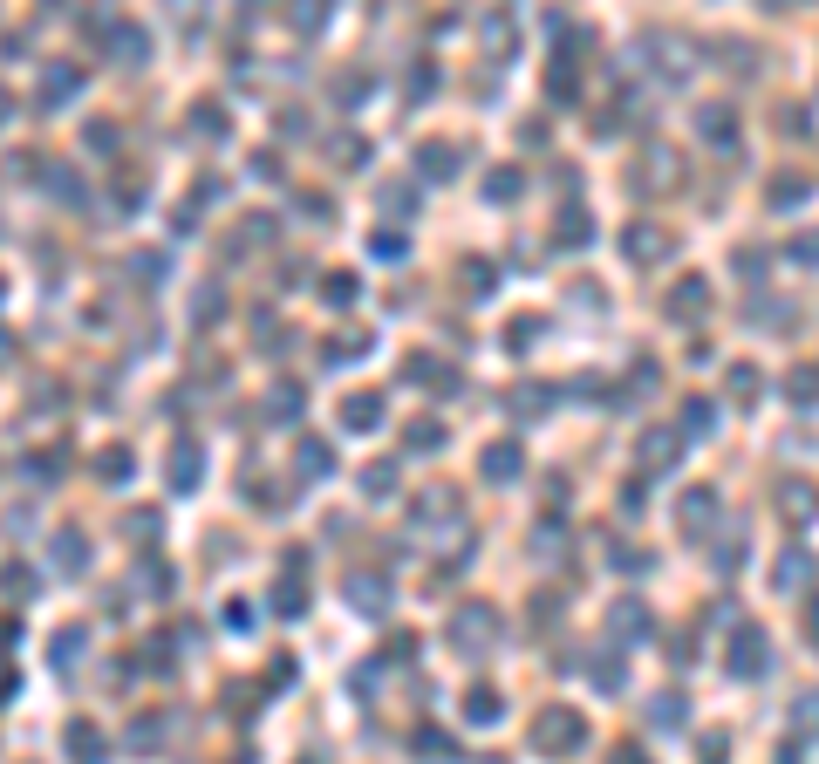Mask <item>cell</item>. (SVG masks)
<instances>
[{"mask_svg": "<svg viewBox=\"0 0 819 764\" xmlns=\"http://www.w3.org/2000/svg\"><path fill=\"white\" fill-rule=\"evenodd\" d=\"M349 601H362V614H383V601H390V587H383L376 573H349Z\"/></svg>", "mask_w": 819, "mask_h": 764, "instance_id": "obj_1", "label": "cell"}, {"mask_svg": "<svg viewBox=\"0 0 819 764\" xmlns=\"http://www.w3.org/2000/svg\"><path fill=\"white\" fill-rule=\"evenodd\" d=\"M342 417H349V430H369L383 410H376V396H349V410H342Z\"/></svg>", "mask_w": 819, "mask_h": 764, "instance_id": "obj_2", "label": "cell"}, {"mask_svg": "<svg viewBox=\"0 0 819 764\" xmlns=\"http://www.w3.org/2000/svg\"><path fill=\"white\" fill-rule=\"evenodd\" d=\"M69 751H76V758H103V737H96L89 724H76L69 730Z\"/></svg>", "mask_w": 819, "mask_h": 764, "instance_id": "obj_3", "label": "cell"}, {"mask_svg": "<svg viewBox=\"0 0 819 764\" xmlns=\"http://www.w3.org/2000/svg\"><path fill=\"white\" fill-rule=\"evenodd\" d=\"M273 601H280V614H301V608H308V587H294V580H280V587H273Z\"/></svg>", "mask_w": 819, "mask_h": 764, "instance_id": "obj_4", "label": "cell"}]
</instances>
